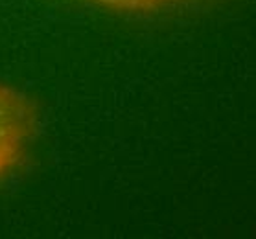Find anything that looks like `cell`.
I'll return each instance as SVG.
<instances>
[{"instance_id":"1","label":"cell","mask_w":256,"mask_h":239,"mask_svg":"<svg viewBox=\"0 0 256 239\" xmlns=\"http://www.w3.org/2000/svg\"><path fill=\"white\" fill-rule=\"evenodd\" d=\"M37 129V109L20 90L0 85V175L22 158Z\"/></svg>"},{"instance_id":"2","label":"cell","mask_w":256,"mask_h":239,"mask_svg":"<svg viewBox=\"0 0 256 239\" xmlns=\"http://www.w3.org/2000/svg\"><path fill=\"white\" fill-rule=\"evenodd\" d=\"M94 2L118 7V9H148V7L157 6L160 0H94Z\"/></svg>"}]
</instances>
